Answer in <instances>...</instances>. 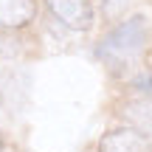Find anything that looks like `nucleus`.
Here are the masks:
<instances>
[{
	"mask_svg": "<svg viewBox=\"0 0 152 152\" xmlns=\"http://www.w3.org/2000/svg\"><path fill=\"white\" fill-rule=\"evenodd\" d=\"M147 17L135 14L130 20H124L121 26H115L102 42L96 45V56L102 62H107L110 68H124L141 54V48L147 45Z\"/></svg>",
	"mask_w": 152,
	"mask_h": 152,
	"instance_id": "obj_1",
	"label": "nucleus"
},
{
	"mask_svg": "<svg viewBox=\"0 0 152 152\" xmlns=\"http://www.w3.org/2000/svg\"><path fill=\"white\" fill-rule=\"evenodd\" d=\"M48 9L73 31H87L93 26L90 0H48Z\"/></svg>",
	"mask_w": 152,
	"mask_h": 152,
	"instance_id": "obj_2",
	"label": "nucleus"
},
{
	"mask_svg": "<svg viewBox=\"0 0 152 152\" xmlns=\"http://www.w3.org/2000/svg\"><path fill=\"white\" fill-rule=\"evenodd\" d=\"M99 152H149V147L135 130H113L102 138Z\"/></svg>",
	"mask_w": 152,
	"mask_h": 152,
	"instance_id": "obj_3",
	"label": "nucleus"
},
{
	"mask_svg": "<svg viewBox=\"0 0 152 152\" xmlns=\"http://www.w3.org/2000/svg\"><path fill=\"white\" fill-rule=\"evenodd\" d=\"M34 20V0H0V26L20 28Z\"/></svg>",
	"mask_w": 152,
	"mask_h": 152,
	"instance_id": "obj_4",
	"label": "nucleus"
},
{
	"mask_svg": "<svg viewBox=\"0 0 152 152\" xmlns=\"http://www.w3.org/2000/svg\"><path fill=\"white\" fill-rule=\"evenodd\" d=\"M0 141H3V138H0Z\"/></svg>",
	"mask_w": 152,
	"mask_h": 152,
	"instance_id": "obj_5",
	"label": "nucleus"
}]
</instances>
